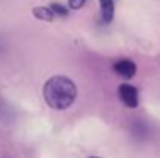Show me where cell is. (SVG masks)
<instances>
[{"label":"cell","mask_w":160,"mask_h":158,"mask_svg":"<svg viewBox=\"0 0 160 158\" xmlns=\"http://www.w3.org/2000/svg\"><path fill=\"white\" fill-rule=\"evenodd\" d=\"M44 98L52 108L65 110L76 98V87L65 76H53L44 85Z\"/></svg>","instance_id":"1"},{"label":"cell","mask_w":160,"mask_h":158,"mask_svg":"<svg viewBox=\"0 0 160 158\" xmlns=\"http://www.w3.org/2000/svg\"><path fill=\"white\" fill-rule=\"evenodd\" d=\"M118 96H120L123 104L131 107V108H135L138 105V92L131 84H121L118 89Z\"/></svg>","instance_id":"2"},{"label":"cell","mask_w":160,"mask_h":158,"mask_svg":"<svg viewBox=\"0 0 160 158\" xmlns=\"http://www.w3.org/2000/svg\"><path fill=\"white\" fill-rule=\"evenodd\" d=\"M113 70L118 76L121 78H126V79H131L135 71H137V67L135 64L131 60V59H118L115 64H113Z\"/></svg>","instance_id":"3"},{"label":"cell","mask_w":160,"mask_h":158,"mask_svg":"<svg viewBox=\"0 0 160 158\" xmlns=\"http://www.w3.org/2000/svg\"><path fill=\"white\" fill-rule=\"evenodd\" d=\"M101 8V20L104 23H110L113 17V0H100Z\"/></svg>","instance_id":"4"},{"label":"cell","mask_w":160,"mask_h":158,"mask_svg":"<svg viewBox=\"0 0 160 158\" xmlns=\"http://www.w3.org/2000/svg\"><path fill=\"white\" fill-rule=\"evenodd\" d=\"M33 16L36 19H41V20H47V22H52L54 17V12L52 11V8H47V6H36L33 9Z\"/></svg>","instance_id":"5"},{"label":"cell","mask_w":160,"mask_h":158,"mask_svg":"<svg viewBox=\"0 0 160 158\" xmlns=\"http://www.w3.org/2000/svg\"><path fill=\"white\" fill-rule=\"evenodd\" d=\"M50 8H52V11L54 12V16H59V17H65V16H68V9H67L65 5H62V3L54 2V3L50 5Z\"/></svg>","instance_id":"6"},{"label":"cell","mask_w":160,"mask_h":158,"mask_svg":"<svg viewBox=\"0 0 160 158\" xmlns=\"http://www.w3.org/2000/svg\"><path fill=\"white\" fill-rule=\"evenodd\" d=\"M84 3H86V0H68V6L72 9H79V8H82Z\"/></svg>","instance_id":"7"},{"label":"cell","mask_w":160,"mask_h":158,"mask_svg":"<svg viewBox=\"0 0 160 158\" xmlns=\"http://www.w3.org/2000/svg\"><path fill=\"white\" fill-rule=\"evenodd\" d=\"M90 158H100V157H90Z\"/></svg>","instance_id":"8"}]
</instances>
